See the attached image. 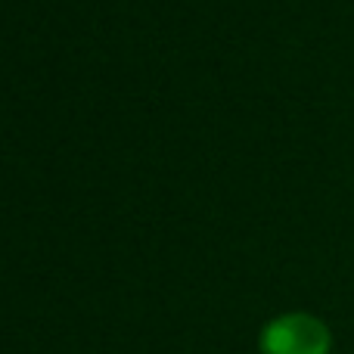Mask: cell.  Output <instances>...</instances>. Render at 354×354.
<instances>
[{"label":"cell","mask_w":354,"mask_h":354,"mask_svg":"<svg viewBox=\"0 0 354 354\" xmlns=\"http://www.w3.org/2000/svg\"><path fill=\"white\" fill-rule=\"evenodd\" d=\"M264 354H330V330L311 314H283L261 333Z\"/></svg>","instance_id":"obj_1"}]
</instances>
